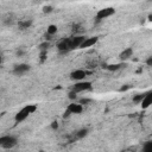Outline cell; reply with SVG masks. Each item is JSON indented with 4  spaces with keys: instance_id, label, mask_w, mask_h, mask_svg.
Wrapping results in <instances>:
<instances>
[{
    "instance_id": "cell-1",
    "label": "cell",
    "mask_w": 152,
    "mask_h": 152,
    "mask_svg": "<svg viewBox=\"0 0 152 152\" xmlns=\"http://www.w3.org/2000/svg\"><path fill=\"white\" fill-rule=\"evenodd\" d=\"M37 110V106H34V104H27V106H25V107H23L17 114H15V116H14V120H15V122H21V121H24L28 115H31L32 113H34Z\"/></svg>"
},
{
    "instance_id": "cell-2",
    "label": "cell",
    "mask_w": 152,
    "mask_h": 152,
    "mask_svg": "<svg viewBox=\"0 0 152 152\" xmlns=\"http://www.w3.org/2000/svg\"><path fill=\"white\" fill-rule=\"evenodd\" d=\"M17 142H18V140L13 135H4L0 138V146L2 148H6V150L14 147L17 145Z\"/></svg>"
},
{
    "instance_id": "cell-3",
    "label": "cell",
    "mask_w": 152,
    "mask_h": 152,
    "mask_svg": "<svg viewBox=\"0 0 152 152\" xmlns=\"http://www.w3.org/2000/svg\"><path fill=\"white\" fill-rule=\"evenodd\" d=\"M72 91L75 93H81V91H86V90H91V82H88V81H81V82H77L72 86L71 88Z\"/></svg>"
},
{
    "instance_id": "cell-4",
    "label": "cell",
    "mask_w": 152,
    "mask_h": 152,
    "mask_svg": "<svg viewBox=\"0 0 152 152\" xmlns=\"http://www.w3.org/2000/svg\"><path fill=\"white\" fill-rule=\"evenodd\" d=\"M114 13H115V10L113 7H104L102 10H99L97 13H96V17H95L96 18V21L99 23L100 20H102L104 18H108V17L113 15Z\"/></svg>"
},
{
    "instance_id": "cell-5",
    "label": "cell",
    "mask_w": 152,
    "mask_h": 152,
    "mask_svg": "<svg viewBox=\"0 0 152 152\" xmlns=\"http://www.w3.org/2000/svg\"><path fill=\"white\" fill-rule=\"evenodd\" d=\"M57 49L61 53H66L71 50V37L70 38H63L57 44Z\"/></svg>"
},
{
    "instance_id": "cell-6",
    "label": "cell",
    "mask_w": 152,
    "mask_h": 152,
    "mask_svg": "<svg viewBox=\"0 0 152 152\" xmlns=\"http://www.w3.org/2000/svg\"><path fill=\"white\" fill-rule=\"evenodd\" d=\"M30 70V65L28 64H25V63H23V64H17V65H14V68H13V74L15 75V76H21V75H24L25 72H27Z\"/></svg>"
},
{
    "instance_id": "cell-7",
    "label": "cell",
    "mask_w": 152,
    "mask_h": 152,
    "mask_svg": "<svg viewBox=\"0 0 152 152\" xmlns=\"http://www.w3.org/2000/svg\"><path fill=\"white\" fill-rule=\"evenodd\" d=\"M87 71L86 70H82V69H77V70H74L71 74H70V78L74 80V81H78L81 82L86 76H87Z\"/></svg>"
},
{
    "instance_id": "cell-8",
    "label": "cell",
    "mask_w": 152,
    "mask_h": 152,
    "mask_svg": "<svg viewBox=\"0 0 152 152\" xmlns=\"http://www.w3.org/2000/svg\"><path fill=\"white\" fill-rule=\"evenodd\" d=\"M71 114H80V113H82V110H83V106L81 104V103H70L69 106H68V108H66Z\"/></svg>"
},
{
    "instance_id": "cell-9",
    "label": "cell",
    "mask_w": 152,
    "mask_h": 152,
    "mask_svg": "<svg viewBox=\"0 0 152 152\" xmlns=\"http://www.w3.org/2000/svg\"><path fill=\"white\" fill-rule=\"evenodd\" d=\"M140 104H141V108H144V109L148 108L152 104V90L145 93V97H144V100H142V102Z\"/></svg>"
},
{
    "instance_id": "cell-10",
    "label": "cell",
    "mask_w": 152,
    "mask_h": 152,
    "mask_svg": "<svg viewBox=\"0 0 152 152\" xmlns=\"http://www.w3.org/2000/svg\"><path fill=\"white\" fill-rule=\"evenodd\" d=\"M97 40H99V38H97V37H89V38H86V40L82 43V45H81V48H80V49L90 48V46L95 45V44L97 43Z\"/></svg>"
},
{
    "instance_id": "cell-11",
    "label": "cell",
    "mask_w": 152,
    "mask_h": 152,
    "mask_svg": "<svg viewBox=\"0 0 152 152\" xmlns=\"http://www.w3.org/2000/svg\"><path fill=\"white\" fill-rule=\"evenodd\" d=\"M132 55H133V49H132V48H127V49H125V50L119 55V59H120L121 62L127 61V59H129V58L132 57Z\"/></svg>"
},
{
    "instance_id": "cell-12",
    "label": "cell",
    "mask_w": 152,
    "mask_h": 152,
    "mask_svg": "<svg viewBox=\"0 0 152 152\" xmlns=\"http://www.w3.org/2000/svg\"><path fill=\"white\" fill-rule=\"evenodd\" d=\"M32 25V19H24V20H19L18 26L20 30H26Z\"/></svg>"
},
{
    "instance_id": "cell-13",
    "label": "cell",
    "mask_w": 152,
    "mask_h": 152,
    "mask_svg": "<svg viewBox=\"0 0 152 152\" xmlns=\"http://www.w3.org/2000/svg\"><path fill=\"white\" fill-rule=\"evenodd\" d=\"M125 65H126L125 63L120 62V63H118V64H109V65H106L104 68H106L107 70H109V71H116V70L121 69V68H122V66H125Z\"/></svg>"
},
{
    "instance_id": "cell-14",
    "label": "cell",
    "mask_w": 152,
    "mask_h": 152,
    "mask_svg": "<svg viewBox=\"0 0 152 152\" xmlns=\"http://www.w3.org/2000/svg\"><path fill=\"white\" fill-rule=\"evenodd\" d=\"M2 23H4L5 25H12V24L14 23V15L7 13V14L4 17V19H2Z\"/></svg>"
},
{
    "instance_id": "cell-15",
    "label": "cell",
    "mask_w": 152,
    "mask_h": 152,
    "mask_svg": "<svg viewBox=\"0 0 152 152\" xmlns=\"http://www.w3.org/2000/svg\"><path fill=\"white\" fill-rule=\"evenodd\" d=\"M87 134H88V128H81V129H78V131L75 133V138H76V139H82V138H84Z\"/></svg>"
},
{
    "instance_id": "cell-16",
    "label": "cell",
    "mask_w": 152,
    "mask_h": 152,
    "mask_svg": "<svg viewBox=\"0 0 152 152\" xmlns=\"http://www.w3.org/2000/svg\"><path fill=\"white\" fill-rule=\"evenodd\" d=\"M141 152H152V140H148L142 145Z\"/></svg>"
},
{
    "instance_id": "cell-17",
    "label": "cell",
    "mask_w": 152,
    "mask_h": 152,
    "mask_svg": "<svg viewBox=\"0 0 152 152\" xmlns=\"http://www.w3.org/2000/svg\"><path fill=\"white\" fill-rule=\"evenodd\" d=\"M46 33L49 34V36H53L55 33H57V26L56 25H53V24H51V25H49L48 26V31H46Z\"/></svg>"
},
{
    "instance_id": "cell-18",
    "label": "cell",
    "mask_w": 152,
    "mask_h": 152,
    "mask_svg": "<svg viewBox=\"0 0 152 152\" xmlns=\"http://www.w3.org/2000/svg\"><path fill=\"white\" fill-rule=\"evenodd\" d=\"M145 97V94H137L134 97H133V102L134 103H141L142 100Z\"/></svg>"
},
{
    "instance_id": "cell-19",
    "label": "cell",
    "mask_w": 152,
    "mask_h": 152,
    "mask_svg": "<svg viewBox=\"0 0 152 152\" xmlns=\"http://www.w3.org/2000/svg\"><path fill=\"white\" fill-rule=\"evenodd\" d=\"M49 46H50V44H49V42H44V43H42V44H39V46H38V49H39L40 51H48V49H49Z\"/></svg>"
},
{
    "instance_id": "cell-20",
    "label": "cell",
    "mask_w": 152,
    "mask_h": 152,
    "mask_svg": "<svg viewBox=\"0 0 152 152\" xmlns=\"http://www.w3.org/2000/svg\"><path fill=\"white\" fill-rule=\"evenodd\" d=\"M89 102H91L90 99H88V97H82V99H80V102H78V103H81V104H87V103H89Z\"/></svg>"
},
{
    "instance_id": "cell-21",
    "label": "cell",
    "mask_w": 152,
    "mask_h": 152,
    "mask_svg": "<svg viewBox=\"0 0 152 152\" xmlns=\"http://www.w3.org/2000/svg\"><path fill=\"white\" fill-rule=\"evenodd\" d=\"M52 10H53L52 6H44L43 7V12L44 13H50V12H52Z\"/></svg>"
},
{
    "instance_id": "cell-22",
    "label": "cell",
    "mask_w": 152,
    "mask_h": 152,
    "mask_svg": "<svg viewBox=\"0 0 152 152\" xmlns=\"http://www.w3.org/2000/svg\"><path fill=\"white\" fill-rule=\"evenodd\" d=\"M69 99H70V100H76V99H77V93H75V91L71 90V91L69 93Z\"/></svg>"
},
{
    "instance_id": "cell-23",
    "label": "cell",
    "mask_w": 152,
    "mask_h": 152,
    "mask_svg": "<svg viewBox=\"0 0 152 152\" xmlns=\"http://www.w3.org/2000/svg\"><path fill=\"white\" fill-rule=\"evenodd\" d=\"M46 53H48V51H40V62H42V63L45 61V58H46Z\"/></svg>"
},
{
    "instance_id": "cell-24",
    "label": "cell",
    "mask_w": 152,
    "mask_h": 152,
    "mask_svg": "<svg viewBox=\"0 0 152 152\" xmlns=\"http://www.w3.org/2000/svg\"><path fill=\"white\" fill-rule=\"evenodd\" d=\"M51 128L52 129H57L58 128V122L57 121H52L51 122Z\"/></svg>"
},
{
    "instance_id": "cell-25",
    "label": "cell",
    "mask_w": 152,
    "mask_h": 152,
    "mask_svg": "<svg viewBox=\"0 0 152 152\" xmlns=\"http://www.w3.org/2000/svg\"><path fill=\"white\" fill-rule=\"evenodd\" d=\"M146 64H147V65H150V66H152V56H151V57H148V58L146 59Z\"/></svg>"
},
{
    "instance_id": "cell-26",
    "label": "cell",
    "mask_w": 152,
    "mask_h": 152,
    "mask_svg": "<svg viewBox=\"0 0 152 152\" xmlns=\"http://www.w3.org/2000/svg\"><path fill=\"white\" fill-rule=\"evenodd\" d=\"M70 114H71V113H70V112H69V110L66 109V110L64 112V114H63V118H68V116H69Z\"/></svg>"
},
{
    "instance_id": "cell-27",
    "label": "cell",
    "mask_w": 152,
    "mask_h": 152,
    "mask_svg": "<svg viewBox=\"0 0 152 152\" xmlns=\"http://www.w3.org/2000/svg\"><path fill=\"white\" fill-rule=\"evenodd\" d=\"M127 89H129V86H125V87H121V88H120V91H125V90H127Z\"/></svg>"
},
{
    "instance_id": "cell-28",
    "label": "cell",
    "mask_w": 152,
    "mask_h": 152,
    "mask_svg": "<svg viewBox=\"0 0 152 152\" xmlns=\"http://www.w3.org/2000/svg\"><path fill=\"white\" fill-rule=\"evenodd\" d=\"M23 53H24V51H23V50H18V51H17V55H18V56H21Z\"/></svg>"
},
{
    "instance_id": "cell-29",
    "label": "cell",
    "mask_w": 152,
    "mask_h": 152,
    "mask_svg": "<svg viewBox=\"0 0 152 152\" xmlns=\"http://www.w3.org/2000/svg\"><path fill=\"white\" fill-rule=\"evenodd\" d=\"M148 20H150V21H152V14H150V15H148Z\"/></svg>"
}]
</instances>
